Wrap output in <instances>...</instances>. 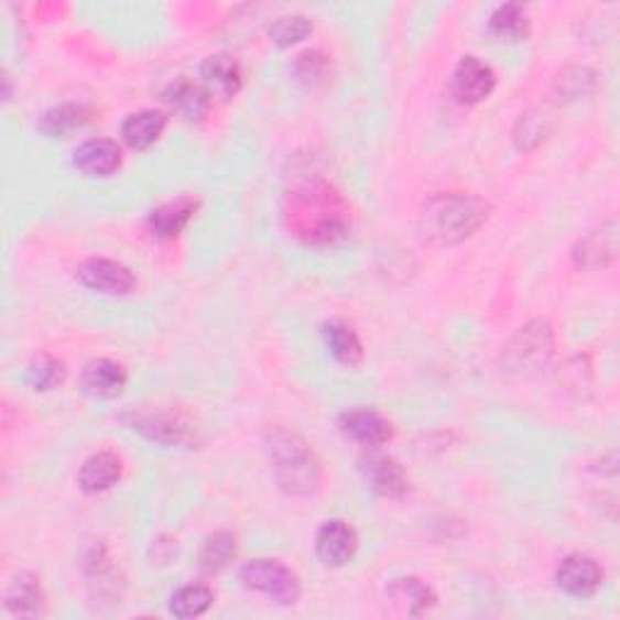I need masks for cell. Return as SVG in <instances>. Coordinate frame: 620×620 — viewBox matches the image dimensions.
<instances>
[{
	"instance_id": "20",
	"label": "cell",
	"mask_w": 620,
	"mask_h": 620,
	"mask_svg": "<svg viewBox=\"0 0 620 620\" xmlns=\"http://www.w3.org/2000/svg\"><path fill=\"white\" fill-rule=\"evenodd\" d=\"M44 587L42 579L32 573H22L6 591V609L18 618H36L44 613Z\"/></svg>"
},
{
	"instance_id": "15",
	"label": "cell",
	"mask_w": 620,
	"mask_h": 620,
	"mask_svg": "<svg viewBox=\"0 0 620 620\" xmlns=\"http://www.w3.org/2000/svg\"><path fill=\"white\" fill-rule=\"evenodd\" d=\"M129 383V373L121 363L112 359H93L85 363L80 373V385L83 391L97 398V400H115Z\"/></svg>"
},
{
	"instance_id": "32",
	"label": "cell",
	"mask_w": 620,
	"mask_h": 620,
	"mask_svg": "<svg viewBox=\"0 0 620 620\" xmlns=\"http://www.w3.org/2000/svg\"><path fill=\"white\" fill-rule=\"evenodd\" d=\"M327 56L323 52H306L296 58V76L303 83H318L325 76Z\"/></svg>"
},
{
	"instance_id": "24",
	"label": "cell",
	"mask_w": 620,
	"mask_h": 620,
	"mask_svg": "<svg viewBox=\"0 0 620 620\" xmlns=\"http://www.w3.org/2000/svg\"><path fill=\"white\" fill-rule=\"evenodd\" d=\"M238 555V539L230 531H216L204 541L199 551V567L206 575H218L230 567Z\"/></svg>"
},
{
	"instance_id": "25",
	"label": "cell",
	"mask_w": 620,
	"mask_h": 620,
	"mask_svg": "<svg viewBox=\"0 0 620 620\" xmlns=\"http://www.w3.org/2000/svg\"><path fill=\"white\" fill-rule=\"evenodd\" d=\"M531 22L526 8L519 3H504L490 15V32L502 42H521L529 36Z\"/></svg>"
},
{
	"instance_id": "8",
	"label": "cell",
	"mask_w": 620,
	"mask_h": 620,
	"mask_svg": "<svg viewBox=\"0 0 620 620\" xmlns=\"http://www.w3.org/2000/svg\"><path fill=\"white\" fill-rule=\"evenodd\" d=\"M76 279L85 289L105 296H127L137 289V276L129 267L105 258L85 260L76 270Z\"/></svg>"
},
{
	"instance_id": "13",
	"label": "cell",
	"mask_w": 620,
	"mask_h": 620,
	"mask_svg": "<svg viewBox=\"0 0 620 620\" xmlns=\"http://www.w3.org/2000/svg\"><path fill=\"white\" fill-rule=\"evenodd\" d=\"M339 429H342L349 439L369 448L383 446L393 439V424L369 407H355L342 412V415H339Z\"/></svg>"
},
{
	"instance_id": "31",
	"label": "cell",
	"mask_w": 620,
	"mask_h": 620,
	"mask_svg": "<svg viewBox=\"0 0 620 620\" xmlns=\"http://www.w3.org/2000/svg\"><path fill=\"white\" fill-rule=\"evenodd\" d=\"M545 133H548V129H545V119L536 115H526L519 119V124L514 129V141L519 145V151H533L536 145L543 143Z\"/></svg>"
},
{
	"instance_id": "14",
	"label": "cell",
	"mask_w": 620,
	"mask_h": 620,
	"mask_svg": "<svg viewBox=\"0 0 620 620\" xmlns=\"http://www.w3.org/2000/svg\"><path fill=\"white\" fill-rule=\"evenodd\" d=\"M121 149L112 139H90L73 153V167L85 177H109L121 167Z\"/></svg>"
},
{
	"instance_id": "1",
	"label": "cell",
	"mask_w": 620,
	"mask_h": 620,
	"mask_svg": "<svg viewBox=\"0 0 620 620\" xmlns=\"http://www.w3.org/2000/svg\"><path fill=\"white\" fill-rule=\"evenodd\" d=\"M289 230L308 246L330 248L349 236L351 216L339 192L325 180H303L286 192Z\"/></svg>"
},
{
	"instance_id": "21",
	"label": "cell",
	"mask_w": 620,
	"mask_h": 620,
	"mask_svg": "<svg viewBox=\"0 0 620 620\" xmlns=\"http://www.w3.org/2000/svg\"><path fill=\"white\" fill-rule=\"evenodd\" d=\"M323 342L337 363L355 369L363 361V345L359 333L347 320H330L323 325Z\"/></svg>"
},
{
	"instance_id": "27",
	"label": "cell",
	"mask_w": 620,
	"mask_h": 620,
	"mask_svg": "<svg viewBox=\"0 0 620 620\" xmlns=\"http://www.w3.org/2000/svg\"><path fill=\"white\" fill-rule=\"evenodd\" d=\"M214 591L204 585H189L170 597V613L177 618H199L211 609Z\"/></svg>"
},
{
	"instance_id": "18",
	"label": "cell",
	"mask_w": 620,
	"mask_h": 620,
	"mask_svg": "<svg viewBox=\"0 0 620 620\" xmlns=\"http://www.w3.org/2000/svg\"><path fill=\"white\" fill-rule=\"evenodd\" d=\"M163 100L189 121L204 119L211 109V95L204 90V85L192 83L187 76L170 83L163 90Z\"/></svg>"
},
{
	"instance_id": "3",
	"label": "cell",
	"mask_w": 620,
	"mask_h": 620,
	"mask_svg": "<svg viewBox=\"0 0 620 620\" xmlns=\"http://www.w3.org/2000/svg\"><path fill=\"white\" fill-rule=\"evenodd\" d=\"M267 454L276 485L291 497H313L323 485V468L308 442L289 429L267 434Z\"/></svg>"
},
{
	"instance_id": "6",
	"label": "cell",
	"mask_w": 620,
	"mask_h": 620,
	"mask_svg": "<svg viewBox=\"0 0 620 620\" xmlns=\"http://www.w3.org/2000/svg\"><path fill=\"white\" fill-rule=\"evenodd\" d=\"M129 429L161 446H185L194 439L192 424L170 410H143L127 417Z\"/></svg>"
},
{
	"instance_id": "19",
	"label": "cell",
	"mask_w": 620,
	"mask_h": 620,
	"mask_svg": "<svg viewBox=\"0 0 620 620\" xmlns=\"http://www.w3.org/2000/svg\"><path fill=\"white\" fill-rule=\"evenodd\" d=\"M121 458L117 454H109V452H100V454H93L85 464L80 466L78 472V485L83 492L88 494H100L112 490L115 485L121 480Z\"/></svg>"
},
{
	"instance_id": "11",
	"label": "cell",
	"mask_w": 620,
	"mask_h": 620,
	"mask_svg": "<svg viewBox=\"0 0 620 620\" xmlns=\"http://www.w3.org/2000/svg\"><path fill=\"white\" fill-rule=\"evenodd\" d=\"M555 581L567 597L573 599H589L597 594L603 585V569L601 565L589 555H567L565 561L557 565Z\"/></svg>"
},
{
	"instance_id": "22",
	"label": "cell",
	"mask_w": 620,
	"mask_h": 620,
	"mask_svg": "<svg viewBox=\"0 0 620 620\" xmlns=\"http://www.w3.org/2000/svg\"><path fill=\"white\" fill-rule=\"evenodd\" d=\"M167 127V115L161 109H141L124 119L121 124V137L133 151H145L161 139V133Z\"/></svg>"
},
{
	"instance_id": "29",
	"label": "cell",
	"mask_w": 620,
	"mask_h": 620,
	"mask_svg": "<svg viewBox=\"0 0 620 620\" xmlns=\"http://www.w3.org/2000/svg\"><path fill=\"white\" fill-rule=\"evenodd\" d=\"M597 73L587 66H575L563 70L555 80V90L561 95V100H579L581 95H589L597 88Z\"/></svg>"
},
{
	"instance_id": "10",
	"label": "cell",
	"mask_w": 620,
	"mask_h": 620,
	"mask_svg": "<svg viewBox=\"0 0 620 620\" xmlns=\"http://www.w3.org/2000/svg\"><path fill=\"white\" fill-rule=\"evenodd\" d=\"M359 551V536L355 526L342 519H330L320 526L315 536V555L325 567H345L355 561Z\"/></svg>"
},
{
	"instance_id": "30",
	"label": "cell",
	"mask_w": 620,
	"mask_h": 620,
	"mask_svg": "<svg viewBox=\"0 0 620 620\" xmlns=\"http://www.w3.org/2000/svg\"><path fill=\"white\" fill-rule=\"evenodd\" d=\"M313 34V20L306 15H286L272 22L270 36L279 46H294Z\"/></svg>"
},
{
	"instance_id": "2",
	"label": "cell",
	"mask_w": 620,
	"mask_h": 620,
	"mask_svg": "<svg viewBox=\"0 0 620 620\" xmlns=\"http://www.w3.org/2000/svg\"><path fill=\"white\" fill-rule=\"evenodd\" d=\"M490 218V204L472 194L446 192L424 204L420 216L422 238L436 248H452L470 238Z\"/></svg>"
},
{
	"instance_id": "28",
	"label": "cell",
	"mask_w": 620,
	"mask_h": 620,
	"mask_svg": "<svg viewBox=\"0 0 620 620\" xmlns=\"http://www.w3.org/2000/svg\"><path fill=\"white\" fill-rule=\"evenodd\" d=\"M66 369L64 363L58 359L42 355V357H34L28 363V371H24V381L32 388L34 393H46V391H54L56 385H61L64 381Z\"/></svg>"
},
{
	"instance_id": "12",
	"label": "cell",
	"mask_w": 620,
	"mask_h": 620,
	"mask_svg": "<svg viewBox=\"0 0 620 620\" xmlns=\"http://www.w3.org/2000/svg\"><path fill=\"white\" fill-rule=\"evenodd\" d=\"M575 262L579 270L597 272L609 267L618 254V224L606 221L601 228L591 230L575 246Z\"/></svg>"
},
{
	"instance_id": "23",
	"label": "cell",
	"mask_w": 620,
	"mask_h": 620,
	"mask_svg": "<svg viewBox=\"0 0 620 620\" xmlns=\"http://www.w3.org/2000/svg\"><path fill=\"white\" fill-rule=\"evenodd\" d=\"M90 121V109L76 102H64L46 109L40 119V131L48 139H66L68 133L85 127Z\"/></svg>"
},
{
	"instance_id": "9",
	"label": "cell",
	"mask_w": 620,
	"mask_h": 620,
	"mask_svg": "<svg viewBox=\"0 0 620 620\" xmlns=\"http://www.w3.org/2000/svg\"><path fill=\"white\" fill-rule=\"evenodd\" d=\"M497 88V73L478 56H464L458 61L452 78V95L460 105H480Z\"/></svg>"
},
{
	"instance_id": "5",
	"label": "cell",
	"mask_w": 620,
	"mask_h": 620,
	"mask_svg": "<svg viewBox=\"0 0 620 620\" xmlns=\"http://www.w3.org/2000/svg\"><path fill=\"white\" fill-rule=\"evenodd\" d=\"M242 587L258 591L279 606H291L301 599V579L294 569L270 557H258L240 567Z\"/></svg>"
},
{
	"instance_id": "16",
	"label": "cell",
	"mask_w": 620,
	"mask_h": 620,
	"mask_svg": "<svg viewBox=\"0 0 620 620\" xmlns=\"http://www.w3.org/2000/svg\"><path fill=\"white\" fill-rule=\"evenodd\" d=\"M202 85L204 90L218 100H230L240 93L242 70L240 64L228 54H214L202 64Z\"/></svg>"
},
{
	"instance_id": "17",
	"label": "cell",
	"mask_w": 620,
	"mask_h": 620,
	"mask_svg": "<svg viewBox=\"0 0 620 620\" xmlns=\"http://www.w3.org/2000/svg\"><path fill=\"white\" fill-rule=\"evenodd\" d=\"M199 209V202L194 197H177L173 202H165L163 206L151 211L149 216V226L151 233L157 240H173L177 238L182 230L189 226V221L194 218Z\"/></svg>"
},
{
	"instance_id": "4",
	"label": "cell",
	"mask_w": 620,
	"mask_h": 620,
	"mask_svg": "<svg viewBox=\"0 0 620 620\" xmlns=\"http://www.w3.org/2000/svg\"><path fill=\"white\" fill-rule=\"evenodd\" d=\"M555 349L553 327L548 320H531L509 339L502 351V369L514 379H531L551 361Z\"/></svg>"
},
{
	"instance_id": "7",
	"label": "cell",
	"mask_w": 620,
	"mask_h": 620,
	"mask_svg": "<svg viewBox=\"0 0 620 620\" xmlns=\"http://www.w3.org/2000/svg\"><path fill=\"white\" fill-rule=\"evenodd\" d=\"M359 472L371 492L388 497V500H398L410 490L405 468L391 454L376 452V446L359 456Z\"/></svg>"
},
{
	"instance_id": "26",
	"label": "cell",
	"mask_w": 620,
	"mask_h": 620,
	"mask_svg": "<svg viewBox=\"0 0 620 620\" xmlns=\"http://www.w3.org/2000/svg\"><path fill=\"white\" fill-rule=\"evenodd\" d=\"M388 594H391L395 601L405 603L410 616H420L424 611H429L436 601V594L432 591V587L424 585V581L417 577L395 579Z\"/></svg>"
}]
</instances>
